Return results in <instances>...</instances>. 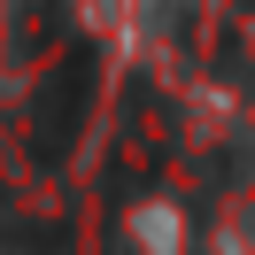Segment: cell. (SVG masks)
Here are the masks:
<instances>
[{
    "label": "cell",
    "mask_w": 255,
    "mask_h": 255,
    "mask_svg": "<svg viewBox=\"0 0 255 255\" xmlns=\"http://www.w3.org/2000/svg\"><path fill=\"white\" fill-rule=\"evenodd\" d=\"M93 70H101V54L85 47H62L54 54V70L31 85V101H23V131H31V162H62L70 155V139L85 131V109H93Z\"/></svg>",
    "instance_id": "obj_1"
},
{
    "label": "cell",
    "mask_w": 255,
    "mask_h": 255,
    "mask_svg": "<svg viewBox=\"0 0 255 255\" xmlns=\"http://www.w3.org/2000/svg\"><path fill=\"white\" fill-rule=\"evenodd\" d=\"M170 101L162 93H131V109H124V147H116V178H155L162 162H170Z\"/></svg>",
    "instance_id": "obj_2"
},
{
    "label": "cell",
    "mask_w": 255,
    "mask_h": 255,
    "mask_svg": "<svg viewBox=\"0 0 255 255\" xmlns=\"http://www.w3.org/2000/svg\"><path fill=\"white\" fill-rule=\"evenodd\" d=\"M16 16H23V23H8V54H16V62H39V54H62V47H70L62 0H23Z\"/></svg>",
    "instance_id": "obj_3"
}]
</instances>
